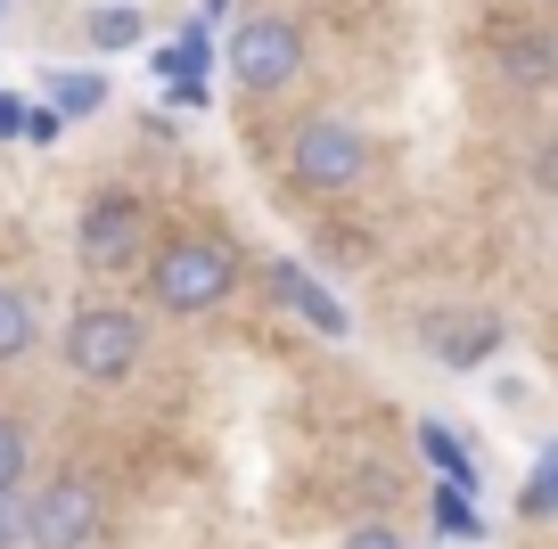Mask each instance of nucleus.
<instances>
[{
    "instance_id": "ddd939ff",
    "label": "nucleus",
    "mask_w": 558,
    "mask_h": 549,
    "mask_svg": "<svg viewBox=\"0 0 558 549\" xmlns=\"http://www.w3.org/2000/svg\"><path fill=\"white\" fill-rule=\"evenodd\" d=\"M345 549H402V533L386 525V516H369V525H353V533H345Z\"/></svg>"
},
{
    "instance_id": "f257e3e1",
    "label": "nucleus",
    "mask_w": 558,
    "mask_h": 549,
    "mask_svg": "<svg viewBox=\"0 0 558 549\" xmlns=\"http://www.w3.org/2000/svg\"><path fill=\"white\" fill-rule=\"evenodd\" d=\"M246 139H255V164L271 181V197L279 206H304V213H345L353 197L395 181L386 132L337 99H304L271 123H246Z\"/></svg>"
},
{
    "instance_id": "f8f14e48",
    "label": "nucleus",
    "mask_w": 558,
    "mask_h": 549,
    "mask_svg": "<svg viewBox=\"0 0 558 549\" xmlns=\"http://www.w3.org/2000/svg\"><path fill=\"white\" fill-rule=\"evenodd\" d=\"M550 500H558V451H542L534 467H525V492H518V525L542 533L550 525Z\"/></svg>"
},
{
    "instance_id": "0eeeda50",
    "label": "nucleus",
    "mask_w": 558,
    "mask_h": 549,
    "mask_svg": "<svg viewBox=\"0 0 558 549\" xmlns=\"http://www.w3.org/2000/svg\"><path fill=\"white\" fill-rule=\"evenodd\" d=\"M148 353H157V328L140 320L132 295L90 288L83 304L66 312V328H58V369H66L83 394H123V386H140L148 378Z\"/></svg>"
},
{
    "instance_id": "9d476101",
    "label": "nucleus",
    "mask_w": 558,
    "mask_h": 549,
    "mask_svg": "<svg viewBox=\"0 0 558 549\" xmlns=\"http://www.w3.org/2000/svg\"><path fill=\"white\" fill-rule=\"evenodd\" d=\"M418 344L444 361V369H476L485 353H501V312H427L418 320Z\"/></svg>"
},
{
    "instance_id": "f03ea898",
    "label": "nucleus",
    "mask_w": 558,
    "mask_h": 549,
    "mask_svg": "<svg viewBox=\"0 0 558 549\" xmlns=\"http://www.w3.org/2000/svg\"><path fill=\"white\" fill-rule=\"evenodd\" d=\"M132 288H140V320H173V328L222 320V312L255 288V246L206 206H165Z\"/></svg>"
},
{
    "instance_id": "4468645a",
    "label": "nucleus",
    "mask_w": 558,
    "mask_h": 549,
    "mask_svg": "<svg viewBox=\"0 0 558 549\" xmlns=\"http://www.w3.org/2000/svg\"><path fill=\"white\" fill-rule=\"evenodd\" d=\"M0 549H25V509H17V492H0Z\"/></svg>"
},
{
    "instance_id": "39448f33",
    "label": "nucleus",
    "mask_w": 558,
    "mask_h": 549,
    "mask_svg": "<svg viewBox=\"0 0 558 549\" xmlns=\"http://www.w3.org/2000/svg\"><path fill=\"white\" fill-rule=\"evenodd\" d=\"M25 549H123V484L90 451H50L17 492Z\"/></svg>"
},
{
    "instance_id": "1a4fd4ad",
    "label": "nucleus",
    "mask_w": 558,
    "mask_h": 549,
    "mask_svg": "<svg viewBox=\"0 0 558 549\" xmlns=\"http://www.w3.org/2000/svg\"><path fill=\"white\" fill-rule=\"evenodd\" d=\"M41 460H50L41 402H25V394H9V386H0V492H25Z\"/></svg>"
},
{
    "instance_id": "20e7f679",
    "label": "nucleus",
    "mask_w": 558,
    "mask_h": 549,
    "mask_svg": "<svg viewBox=\"0 0 558 549\" xmlns=\"http://www.w3.org/2000/svg\"><path fill=\"white\" fill-rule=\"evenodd\" d=\"M320 83V25L296 0H255L230 34V99L239 123H271L288 107H304Z\"/></svg>"
},
{
    "instance_id": "6e6552de",
    "label": "nucleus",
    "mask_w": 558,
    "mask_h": 549,
    "mask_svg": "<svg viewBox=\"0 0 558 549\" xmlns=\"http://www.w3.org/2000/svg\"><path fill=\"white\" fill-rule=\"evenodd\" d=\"M41 353H50V304H41L34 279L0 271V386L25 378Z\"/></svg>"
},
{
    "instance_id": "9b49d317",
    "label": "nucleus",
    "mask_w": 558,
    "mask_h": 549,
    "mask_svg": "<svg viewBox=\"0 0 558 549\" xmlns=\"http://www.w3.org/2000/svg\"><path fill=\"white\" fill-rule=\"evenodd\" d=\"M255 279H263V288H271V304L304 312V320H313L320 337H345V304H329L313 271H296V263H255Z\"/></svg>"
},
{
    "instance_id": "7ed1b4c3",
    "label": "nucleus",
    "mask_w": 558,
    "mask_h": 549,
    "mask_svg": "<svg viewBox=\"0 0 558 549\" xmlns=\"http://www.w3.org/2000/svg\"><path fill=\"white\" fill-rule=\"evenodd\" d=\"M460 83L493 107L501 123H550V90H558V41L550 17H518L493 0L476 25H460Z\"/></svg>"
},
{
    "instance_id": "2eb2a0df",
    "label": "nucleus",
    "mask_w": 558,
    "mask_h": 549,
    "mask_svg": "<svg viewBox=\"0 0 558 549\" xmlns=\"http://www.w3.org/2000/svg\"><path fill=\"white\" fill-rule=\"evenodd\" d=\"M501 9H518V17H550L558 0H501Z\"/></svg>"
},
{
    "instance_id": "423d86ee",
    "label": "nucleus",
    "mask_w": 558,
    "mask_h": 549,
    "mask_svg": "<svg viewBox=\"0 0 558 549\" xmlns=\"http://www.w3.org/2000/svg\"><path fill=\"white\" fill-rule=\"evenodd\" d=\"M157 222H165V197L148 190V181H132V172H107L99 190H83V206H74V271H83L99 295L132 288Z\"/></svg>"
}]
</instances>
